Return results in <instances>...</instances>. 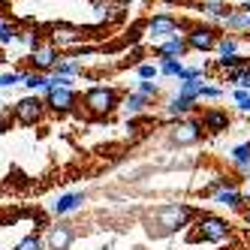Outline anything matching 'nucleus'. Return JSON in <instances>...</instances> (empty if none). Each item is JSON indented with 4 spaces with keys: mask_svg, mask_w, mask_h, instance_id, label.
I'll return each mask as SVG.
<instances>
[{
    "mask_svg": "<svg viewBox=\"0 0 250 250\" xmlns=\"http://www.w3.org/2000/svg\"><path fill=\"white\" fill-rule=\"evenodd\" d=\"M205 130H202V121L199 118H181V121H172V127H169V142L178 148H190L196 145V142H202Z\"/></svg>",
    "mask_w": 250,
    "mask_h": 250,
    "instance_id": "423d86ee",
    "label": "nucleus"
},
{
    "mask_svg": "<svg viewBox=\"0 0 250 250\" xmlns=\"http://www.w3.org/2000/svg\"><path fill=\"white\" fill-rule=\"evenodd\" d=\"M21 79H24V69H3L0 73V87H15V84H21Z\"/></svg>",
    "mask_w": 250,
    "mask_h": 250,
    "instance_id": "a878e982",
    "label": "nucleus"
},
{
    "mask_svg": "<svg viewBox=\"0 0 250 250\" xmlns=\"http://www.w3.org/2000/svg\"><path fill=\"white\" fill-rule=\"evenodd\" d=\"M21 84L27 87V91H45L48 76H45V73H37V69H24V79H21Z\"/></svg>",
    "mask_w": 250,
    "mask_h": 250,
    "instance_id": "4be33fe9",
    "label": "nucleus"
},
{
    "mask_svg": "<svg viewBox=\"0 0 250 250\" xmlns=\"http://www.w3.org/2000/svg\"><path fill=\"white\" fill-rule=\"evenodd\" d=\"M12 42H19V27L6 19H0V45H12Z\"/></svg>",
    "mask_w": 250,
    "mask_h": 250,
    "instance_id": "393cba45",
    "label": "nucleus"
},
{
    "mask_svg": "<svg viewBox=\"0 0 250 250\" xmlns=\"http://www.w3.org/2000/svg\"><path fill=\"white\" fill-rule=\"evenodd\" d=\"M187 40L184 37H169L157 45V58H184L187 55Z\"/></svg>",
    "mask_w": 250,
    "mask_h": 250,
    "instance_id": "dca6fc26",
    "label": "nucleus"
},
{
    "mask_svg": "<svg viewBox=\"0 0 250 250\" xmlns=\"http://www.w3.org/2000/svg\"><path fill=\"white\" fill-rule=\"evenodd\" d=\"M244 199L250 202V181H247V190H244Z\"/></svg>",
    "mask_w": 250,
    "mask_h": 250,
    "instance_id": "e433bc0d",
    "label": "nucleus"
},
{
    "mask_svg": "<svg viewBox=\"0 0 250 250\" xmlns=\"http://www.w3.org/2000/svg\"><path fill=\"white\" fill-rule=\"evenodd\" d=\"M136 73H139V79L154 82V79L160 76V66H157V63H139V66H136Z\"/></svg>",
    "mask_w": 250,
    "mask_h": 250,
    "instance_id": "c756f323",
    "label": "nucleus"
},
{
    "mask_svg": "<svg viewBox=\"0 0 250 250\" xmlns=\"http://www.w3.org/2000/svg\"><path fill=\"white\" fill-rule=\"evenodd\" d=\"M199 121H202V130H205V133H211V136L229 133V127H232V115H229L226 109H217V105H211V109H205Z\"/></svg>",
    "mask_w": 250,
    "mask_h": 250,
    "instance_id": "f8f14e48",
    "label": "nucleus"
},
{
    "mask_svg": "<svg viewBox=\"0 0 250 250\" xmlns=\"http://www.w3.org/2000/svg\"><path fill=\"white\" fill-rule=\"evenodd\" d=\"M241 3H247V0H241Z\"/></svg>",
    "mask_w": 250,
    "mask_h": 250,
    "instance_id": "a19ab883",
    "label": "nucleus"
},
{
    "mask_svg": "<svg viewBox=\"0 0 250 250\" xmlns=\"http://www.w3.org/2000/svg\"><path fill=\"white\" fill-rule=\"evenodd\" d=\"M223 27L232 30V33H247V12H244L241 6H232V12L226 15Z\"/></svg>",
    "mask_w": 250,
    "mask_h": 250,
    "instance_id": "a211bd4d",
    "label": "nucleus"
},
{
    "mask_svg": "<svg viewBox=\"0 0 250 250\" xmlns=\"http://www.w3.org/2000/svg\"><path fill=\"white\" fill-rule=\"evenodd\" d=\"M148 105H151V100H145L142 94L133 91V94H127V97L121 100V112L127 115V118H139V115H145V112H148Z\"/></svg>",
    "mask_w": 250,
    "mask_h": 250,
    "instance_id": "f3484780",
    "label": "nucleus"
},
{
    "mask_svg": "<svg viewBox=\"0 0 250 250\" xmlns=\"http://www.w3.org/2000/svg\"><path fill=\"white\" fill-rule=\"evenodd\" d=\"M121 91L112 84H94V87H87L84 97H82V105H84V112L91 115V118H109L112 112L121 109Z\"/></svg>",
    "mask_w": 250,
    "mask_h": 250,
    "instance_id": "f03ea898",
    "label": "nucleus"
},
{
    "mask_svg": "<svg viewBox=\"0 0 250 250\" xmlns=\"http://www.w3.org/2000/svg\"><path fill=\"white\" fill-rule=\"evenodd\" d=\"M232 100H235V105H238L244 115H250V91H244V87H235V91H232Z\"/></svg>",
    "mask_w": 250,
    "mask_h": 250,
    "instance_id": "cd10ccee",
    "label": "nucleus"
},
{
    "mask_svg": "<svg viewBox=\"0 0 250 250\" xmlns=\"http://www.w3.org/2000/svg\"><path fill=\"white\" fill-rule=\"evenodd\" d=\"M217 205H223V208H229V211H244V205H247V199H244V193L235 187V184H229V187H220L217 193L211 196Z\"/></svg>",
    "mask_w": 250,
    "mask_h": 250,
    "instance_id": "2eb2a0df",
    "label": "nucleus"
},
{
    "mask_svg": "<svg viewBox=\"0 0 250 250\" xmlns=\"http://www.w3.org/2000/svg\"><path fill=\"white\" fill-rule=\"evenodd\" d=\"M202 84H205V79H190V82H178V97H187V100H196V103H199Z\"/></svg>",
    "mask_w": 250,
    "mask_h": 250,
    "instance_id": "412c9836",
    "label": "nucleus"
},
{
    "mask_svg": "<svg viewBox=\"0 0 250 250\" xmlns=\"http://www.w3.org/2000/svg\"><path fill=\"white\" fill-rule=\"evenodd\" d=\"M82 40H84V33L76 24L58 21V24L48 27V42H55L58 48H76V45H82Z\"/></svg>",
    "mask_w": 250,
    "mask_h": 250,
    "instance_id": "9d476101",
    "label": "nucleus"
},
{
    "mask_svg": "<svg viewBox=\"0 0 250 250\" xmlns=\"http://www.w3.org/2000/svg\"><path fill=\"white\" fill-rule=\"evenodd\" d=\"M190 27L184 21H178L169 12H157L151 19H145V37L151 40H169V37H184Z\"/></svg>",
    "mask_w": 250,
    "mask_h": 250,
    "instance_id": "20e7f679",
    "label": "nucleus"
},
{
    "mask_svg": "<svg viewBox=\"0 0 250 250\" xmlns=\"http://www.w3.org/2000/svg\"><path fill=\"white\" fill-rule=\"evenodd\" d=\"M160 76H169V79H181L184 73V61L181 58H160Z\"/></svg>",
    "mask_w": 250,
    "mask_h": 250,
    "instance_id": "aec40b11",
    "label": "nucleus"
},
{
    "mask_svg": "<svg viewBox=\"0 0 250 250\" xmlns=\"http://www.w3.org/2000/svg\"><path fill=\"white\" fill-rule=\"evenodd\" d=\"M184 40H187L190 51H214L217 48V40H220V30L214 24H193L184 33Z\"/></svg>",
    "mask_w": 250,
    "mask_h": 250,
    "instance_id": "6e6552de",
    "label": "nucleus"
},
{
    "mask_svg": "<svg viewBox=\"0 0 250 250\" xmlns=\"http://www.w3.org/2000/svg\"><path fill=\"white\" fill-rule=\"evenodd\" d=\"M202 12H205V19H208V21L223 24V21H226V15L232 12V6H226V0H223V3H202Z\"/></svg>",
    "mask_w": 250,
    "mask_h": 250,
    "instance_id": "6ab92c4d",
    "label": "nucleus"
},
{
    "mask_svg": "<svg viewBox=\"0 0 250 250\" xmlns=\"http://www.w3.org/2000/svg\"><path fill=\"white\" fill-rule=\"evenodd\" d=\"M3 6H6V0H0V9H3Z\"/></svg>",
    "mask_w": 250,
    "mask_h": 250,
    "instance_id": "ea45409f",
    "label": "nucleus"
},
{
    "mask_svg": "<svg viewBox=\"0 0 250 250\" xmlns=\"http://www.w3.org/2000/svg\"><path fill=\"white\" fill-rule=\"evenodd\" d=\"M73 241H76V229L69 226V223H58V226H48L45 238H42L45 250H69V247H73Z\"/></svg>",
    "mask_w": 250,
    "mask_h": 250,
    "instance_id": "9b49d317",
    "label": "nucleus"
},
{
    "mask_svg": "<svg viewBox=\"0 0 250 250\" xmlns=\"http://www.w3.org/2000/svg\"><path fill=\"white\" fill-rule=\"evenodd\" d=\"M229 160L235 163V169H241V166H250V142H241V145H235L229 151Z\"/></svg>",
    "mask_w": 250,
    "mask_h": 250,
    "instance_id": "b1692460",
    "label": "nucleus"
},
{
    "mask_svg": "<svg viewBox=\"0 0 250 250\" xmlns=\"http://www.w3.org/2000/svg\"><path fill=\"white\" fill-rule=\"evenodd\" d=\"M196 220V211L187 205V202H169L163 208L151 211L148 217V232L151 235H172V232L184 229Z\"/></svg>",
    "mask_w": 250,
    "mask_h": 250,
    "instance_id": "f257e3e1",
    "label": "nucleus"
},
{
    "mask_svg": "<svg viewBox=\"0 0 250 250\" xmlns=\"http://www.w3.org/2000/svg\"><path fill=\"white\" fill-rule=\"evenodd\" d=\"M202 3H223V0H202Z\"/></svg>",
    "mask_w": 250,
    "mask_h": 250,
    "instance_id": "4c0bfd02",
    "label": "nucleus"
},
{
    "mask_svg": "<svg viewBox=\"0 0 250 250\" xmlns=\"http://www.w3.org/2000/svg\"><path fill=\"white\" fill-rule=\"evenodd\" d=\"M15 250H45V244H42L40 235H27V238L19 241V247H15Z\"/></svg>",
    "mask_w": 250,
    "mask_h": 250,
    "instance_id": "7c9ffc66",
    "label": "nucleus"
},
{
    "mask_svg": "<svg viewBox=\"0 0 250 250\" xmlns=\"http://www.w3.org/2000/svg\"><path fill=\"white\" fill-rule=\"evenodd\" d=\"M48 115V105H45V100L42 97H37V94H27V97H21L19 103L12 105V118L21 124V127H33V124H42V118Z\"/></svg>",
    "mask_w": 250,
    "mask_h": 250,
    "instance_id": "39448f33",
    "label": "nucleus"
},
{
    "mask_svg": "<svg viewBox=\"0 0 250 250\" xmlns=\"http://www.w3.org/2000/svg\"><path fill=\"white\" fill-rule=\"evenodd\" d=\"M196 112V100H187V97H169L166 105H163V115L169 121H181V118H190Z\"/></svg>",
    "mask_w": 250,
    "mask_h": 250,
    "instance_id": "4468645a",
    "label": "nucleus"
},
{
    "mask_svg": "<svg viewBox=\"0 0 250 250\" xmlns=\"http://www.w3.org/2000/svg\"><path fill=\"white\" fill-rule=\"evenodd\" d=\"M42 100H45V105H48V112H55V115H69V112L79 105L76 87H48V84H45Z\"/></svg>",
    "mask_w": 250,
    "mask_h": 250,
    "instance_id": "0eeeda50",
    "label": "nucleus"
},
{
    "mask_svg": "<svg viewBox=\"0 0 250 250\" xmlns=\"http://www.w3.org/2000/svg\"><path fill=\"white\" fill-rule=\"evenodd\" d=\"M115 3H118V6H130V3H133V0H115Z\"/></svg>",
    "mask_w": 250,
    "mask_h": 250,
    "instance_id": "f704fd0d",
    "label": "nucleus"
},
{
    "mask_svg": "<svg viewBox=\"0 0 250 250\" xmlns=\"http://www.w3.org/2000/svg\"><path fill=\"white\" fill-rule=\"evenodd\" d=\"M217 51L220 58H229V55H238V37H232V33H220V40H217Z\"/></svg>",
    "mask_w": 250,
    "mask_h": 250,
    "instance_id": "5701e85b",
    "label": "nucleus"
},
{
    "mask_svg": "<svg viewBox=\"0 0 250 250\" xmlns=\"http://www.w3.org/2000/svg\"><path fill=\"white\" fill-rule=\"evenodd\" d=\"M0 61H3V45H0Z\"/></svg>",
    "mask_w": 250,
    "mask_h": 250,
    "instance_id": "58836bf2",
    "label": "nucleus"
},
{
    "mask_svg": "<svg viewBox=\"0 0 250 250\" xmlns=\"http://www.w3.org/2000/svg\"><path fill=\"white\" fill-rule=\"evenodd\" d=\"M232 235V223L217 214H196L193 220V241H208V244H223Z\"/></svg>",
    "mask_w": 250,
    "mask_h": 250,
    "instance_id": "7ed1b4c3",
    "label": "nucleus"
},
{
    "mask_svg": "<svg viewBox=\"0 0 250 250\" xmlns=\"http://www.w3.org/2000/svg\"><path fill=\"white\" fill-rule=\"evenodd\" d=\"M136 94H142L145 100H157V97H160V84H157V82L139 79V82H136Z\"/></svg>",
    "mask_w": 250,
    "mask_h": 250,
    "instance_id": "bb28decb",
    "label": "nucleus"
},
{
    "mask_svg": "<svg viewBox=\"0 0 250 250\" xmlns=\"http://www.w3.org/2000/svg\"><path fill=\"white\" fill-rule=\"evenodd\" d=\"M48 87H76V79L61 76V73H48Z\"/></svg>",
    "mask_w": 250,
    "mask_h": 250,
    "instance_id": "c85d7f7f",
    "label": "nucleus"
},
{
    "mask_svg": "<svg viewBox=\"0 0 250 250\" xmlns=\"http://www.w3.org/2000/svg\"><path fill=\"white\" fill-rule=\"evenodd\" d=\"M87 202V196H84V190H73V193H61L55 202L48 205V211L55 214V217H66V214H76V211H82V205Z\"/></svg>",
    "mask_w": 250,
    "mask_h": 250,
    "instance_id": "ddd939ff",
    "label": "nucleus"
},
{
    "mask_svg": "<svg viewBox=\"0 0 250 250\" xmlns=\"http://www.w3.org/2000/svg\"><path fill=\"white\" fill-rule=\"evenodd\" d=\"M226 91H223V87H217V84H202V94H199V100H220Z\"/></svg>",
    "mask_w": 250,
    "mask_h": 250,
    "instance_id": "2f4dec72",
    "label": "nucleus"
},
{
    "mask_svg": "<svg viewBox=\"0 0 250 250\" xmlns=\"http://www.w3.org/2000/svg\"><path fill=\"white\" fill-rule=\"evenodd\" d=\"M58 61H61V48L55 42H42V45H37L30 51V66L37 69V73H45V76L55 73Z\"/></svg>",
    "mask_w": 250,
    "mask_h": 250,
    "instance_id": "1a4fd4ad",
    "label": "nucleus"
},
{
    "mask_svg": "<svg viewBox=\"0 0 250 250\" xmlns=\"http://www.w3.org/2000/svg\"><path fill=\"white\" fill-rule=\"evenodd\" d=\"M244 223L250 226V208H244Z\"/></svg>",
    "mask_w": 250,
    "mask_h": 250,
    "instance_id": "c9c22d12",
    "label": "nucleus"
},
{
    "mask_svg": "<svg viewBox=\"0 0 250 250\" xmlns=\"http://www.w3.org/2000/svg\"><path fill=\"white\" fill-rule=\"evenodd\" d=\"M12 109H0V133H6L9 127H12Z\"/></svg>",
    "mask_w": 250,
    "mask_h": 250,
    "instance_id": "72a5a7b5",
    "label": "nucleus"
},
{
    "mask_svg": "<svg viewBox=\"0 0 250 250\" xmlns=\"http://www.w3.org/2000/svg\"><path fill=\"white\" fill-rule=\"evenodd\" d=\"M190 79H205V66H184L178 82H190Z\"/></svg>",
    "mask_w": 250,
    "mask_h": 250,
    "instance_id": "473e14b6",
    "label": "nucleus"
}]
</instances>
